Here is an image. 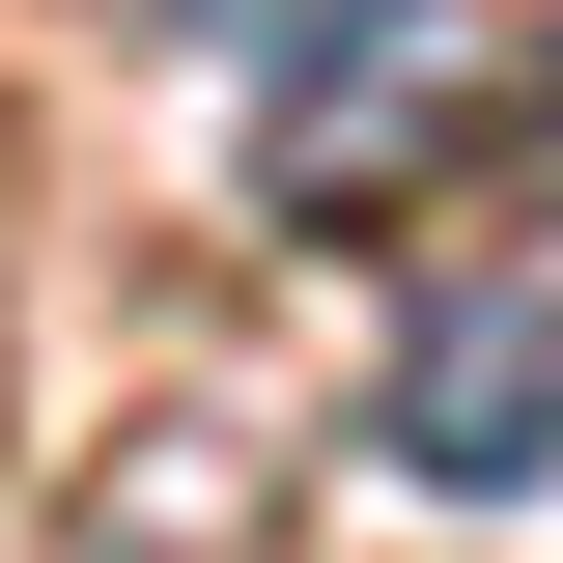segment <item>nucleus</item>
Here are the masks:
<instances>
[{
	"instance_id": "obj_1",
	"label": "nucleus",
	"mask_w": 563,
	"mask_h": 563,
	"mask_svg": "<svg viewBox=\"0 0 563 563\" xmlns=\"http://www.w3.org/2000/svg\"><path fill=\"white\" fill-rule=\"evenodd\" d=\"M451 85H479V0H310L282 85H254V198L282 225H366L422 141H451Z\"/></svg>"
},
{
	"instance_id": "obj_2",
	"label": "nucleus",
	"mask_w": 563,
	"mask_h": 563,
	"mask_svg": "<svg viewBox=\"0 0 563 563\" xmlns=\"http://www.w3.org/2000/svg\"><path fill=\"white\" fill-rule=\"evenodd\" d=\"M395 479H451V507H536L563 479V282H451L395 339Z\"/></svg>"
},
{
	"instance_id": "obj_3",
	"label": "nucleus",
	"mask_w": 563,
	"mask_h": 563,
	"mask_svg": "<svg viewBox=\"0 0 563 563\" xmlns=\"http://www.w3.org/2000/svg\"><path fill=\"white\" fill-rule=\"evenodd\" d=\"M254 536H282V451L254 422H141V479L85 507L57 563H254Z\"/></svg>"
},
{
	"instance_id": "obj_4",
	"label": "nucleus",
	"mask_w": 563,
	"mask_h": 563,
	"mask_svg": "<svg viewBox=\"0 0 563 563\" xmlns=\"http://www.w3.org/2000/svg\"><path fill=\"white\" fill-rule=\"evenodd\" d=\"M507 198H536V225H563V57H536V85H507Z\"/></svg>"
},
{
	"instance_id": "obj_5",
	"label": "nucleus",
	"mask_w": 563,
	"mask_h": 563,
	"mask_svg": "<svg viewBox=\"0 0 563 563\" xmlns=\"http://www.w3.org/2000/svg\"><path fill=\"white\" fill-rule=\"evenodd\" d=\"M169 29H198V57H254V29H310V0H169Z\"/></svg>"
}]
</instances>
